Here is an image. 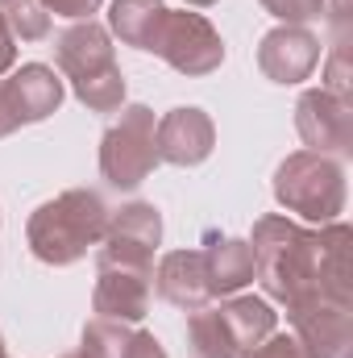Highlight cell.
Segmentation results:
<instances>
[{"mask_svg": "<svg viewBox=\"0 0 353 358\" xmlns=\"http://www.w3.org/2000/svg\"><path fill=\"white\" fill-rule=\"evenodd\" d=\"M350 225L329 221L320 229H303L291 217L254 221V279L270 300L295 308L308 300H350Z\"/></svg>", "mask_w": 353, "mask_h": 358, "instance_id": "6da1fadb", "label": "cell"}, {"mask_svg": "<svg viewBox=\"0 0 353 358\" xmlns=\"http://www.w3.org/2000/svg\"><path fill=\"white\" fill-rule=\"evenodd\" d=\"M104 229H108V204L88 187H67L29 213L25 242H29L38 263L71 267L91 246L104 242Z\"/></svg>", "mask_w": 353, "mask_h": 358, "instance_id": "7a4b0ae2", "label": "cell"}, {"mask_svg": "<svg viewBox=\"0 0 353 358\" xmlns=\"http://www.w3.org/2000/svg\"><path fill=\"white\" fill-rule=\"evenodd\" d=\"M54 59L63 76L71 80V92L84 108L117 113L125 104V71L117 67V46L104 25L75 21L71 29H63L54 42Z\"/></svg>", "mask_w": 353, "mask_h": 358, "instance_id": "3957f363", "label": "cell"}, {"mask_svg": "<svg viewBox=\"0 0 353 358\" xmlns=\"http://www.w3.org/2000/svg\"><path fill=\"white\" fill-rule=\"evenodd\" d=\"M278 313L262 296H229L225 304H204L187 317V346L195 358H237L266 342Z\"/></svg>", "mask_w": 353, "mask_h": 358, "instance_id": "277c9868", "label": "cell"}, {"mask_svg": "<svg viewBox=\"0 0 353 358\" xmlns=\"http://www.w3.org/2000/svg\"><path fill=\"white\" fill-rule=\"evenodd\" d=\"M345 196H350V187H345L341 159H329L316 150H295L274 167V200L312 225L341 221Z\"/></svg>", "mask_w": 353, "mask_h": 358, "instance_id": "5b68a950", "label": "cell"}, {"mask_svg": "<svg viewBox=\"0 0 353 358\" xmlns=\"http://www.w3.org/2000/svg\"><path fill=\"white\" fill-rule=\"evenodd\" d=\"M158 121L146 104H125L121 117L100 138V176L121 192H133L158 167Z\"/></svg>", "mask_w": 353, "mask_h": 358, "instance_id": "8992f818", "label": "cell"}, {"mask_svg": "<svg viewBox=\"0 0 353 358\" xmlns=\"http://www.w3.org/2000/svg\"><path fill=\"white\" fill-rule=\"evenodd\" d=\"M150 55H158L163 63H171L179 76L200 80V76L220 71V63H225V42H220V34L212 29V21H208L204 13H187V8L175 13V8H167L163 29H158Z\"/></svg>", "mask_w": 353, "mask_h": 358, "instance_id": "52a82bcc", "label": "cell"}, {"mask_svg": "<svg viewBox=\"0 0 353 358\" xmlns=\"http://www.w3.org/2000/svg\"><path fill=\"white\" fill-rule=\"evenodd\" d=\"M158 246H163V213L150 200H133V204H121L117 213H108V229H104V242H100V263L150 271Z\"/></svg>", "mask_w": 353, "mask_h": 358, "instance_id": "ba28073f", "label": "cell"}, {"mask_svg": "<svg viewBox=\"0 0 353 358\" xmlns=\"http://www.w3.org/2000/svg\"><path fill=\"white\" fill-rule=\"evenodd\" d=\"M295 129L308 150L345 159L353 155V100L329 88H308L295 104Z\"/></svg>", "mask_w": 353, "mask_h": 358, "instance_id": "9c48e42d", "label": "cell"}, {"mask_svg": "<svg viewBox=\"0 0 353 358\" xmlns=\"http://www.w3.org/2000/svg\"><path fill=\"white\" fill-rule=\"evenodd\" d=\"M324 46L308 25H274L258 42V71L270 84H303L320 67Z\"/></svg>", "mask_w": 353, "mask_h": 358, "instance_id": "30bf717a", "label": "cell"}, {"mask_svg": "<svg viewBox=\"0 0 353 358\" xmlns=\"http://www.w3.org/2000/svg\"><path fill=\"white\" fill-rule=\"evenodd\" d=\"M287 321L312 358H345L353 342L350 300H308V304L287 308Z\"/></svg>", "mask_w": 353, "mask_h": 358, "instance_id": "8fae6325", "label": "cell"}, {"mask_svg": "<svg viewBox=\"0 0 353 358\" xmlns=\"http://www.w3.org/2000/svg\"><path fill=\"white\" fill-rule=\"evenodd\" d=\"M158 163H171V167H200L212 146H216V125L204 108L195 104H183V108H171L158 129Z\"/></svg>", "mask_w": 353, "mask_h": 358, "instance_id": "7c38bea8", "label": "cell"}, {"mask_svg": "<svg viewBox=\"0 0 353 358\" xmlns=\"http://www.w3.org/2000/svg\"><path fill=\"white\" fill-rule=\"evenodd\" d=\"M91 313L96 317H108V321L137 325L150 313V271L100 263V271H96V292H91Z\"/></svg>", "mask_w": 353, "mask_h": 358, "instance_id": "4fadbf2b", "label": "cell"}, {"mask_svg": "<svg viewBox=\"0 0 353 358\" xmlns=\"http://www.w3.org/2000/svg\"><path fill=\"white\" fill-rule=\"evenodd\" d=\"M4 84V100H8V113H13V121L17 125H38V121H46L50 113H59V104H63V80L54 76V67H46V63H25V67H17L8 80H0Z\"/></svg>", "mask_w": 353, "mask_h": 358, "instance_id": "5bb4252c", "label": "cell"}, {"mask_svg": "<svg viewBox=\"0 0 353 358\" xmlns=\"http://www.w3.org/2000/svg\"><path fill=\"white\" fill-rule=\"evenodd\" d=\"M154 283H158V296L167 304L183 308V313H195V308L212 304V287H208V271H204V250H195V246L163 255Z\"/></svg>", "mask_w": 353, "mask_h": 358, "instance_id": "9a60e30c", "label": "cell"}, {"mask_svg": "<svg viewBox=\"0 0 353 358\" xmlns=\"http://www.w3.org/2000/svg\"><path fill=\"white\" fill-rule=\"evenodd\" d=\"M204 271L212 300L216 296H237L246 283H254V250L246 238H225V234H204Z\"/></svg>", "mask_w": 353, "mask_h": 358, "instance_id": "2e32d148", "label": "cell"}, {"mask_svg": "<svg viewBox=\"0 0 353 358\" xmlns=\"http://www.w3.org/2000/svg\"><path fill=\"white\" fill-rule=\"evenodd\" d=\"M163 17H167L163 0H112L108 4V34H117L133 50H154Z\"/></svg>", "mask_w": 353, "mask_h": 358, "instance_id": "e0dca14e", "label": "cell"}, {"mask_svg": "<svg viewBox=\"0 0 353 358\" xmlns=\"http://www.w3.org/2000/svg\"><path fill=\"white\" fill-rule=\"evenodd\" d=\"M0 17L13 29L17 42H42L50 38V13L42 0H0Z\"/></svg>", "mask_w": 353, "mask_h": 358, "instance_id": "ac0fdd59", "label": "cell"}, {"mask_svg": "<svg viewBox=\"0 0 353 358\" xmlns=\"http://www.w3.org/2000/svg\"><path fill=\"white\" fill-rule=\"evenodd\" d=\"M129 325L125 321H108V317H96L84 325V346L80 355L84 358H121L125 355V342H129Z\"/></svg>", "mask_w": 353, "mask_h": 358, "instance_id": "d6986e66", "label": "cell"}, {"mask_svg": "<svg viewBox=\"0 0 353 358\" xmlns=\"http://www.w3.org/2000/svg\"><path fill=\"white\" fill-rule=\"evenodd\" d=\"M320 88L337 92V96H345L350 100L353 92V76H350V38H333V46H329V59H324V84Z\"/></svg>", "mask_w": 353, "mask_h": 358, "instance_id": "ffe728a7", "label": "cell"}, {"mask_svg": "<svg viewBox=\"0 0 353 358\" xmlns=\"http://www.w3.org/2000/svg\"><path fill=\"white\" fill-rule=\"evenodd\" d=\"M258 4L283 25H312L324 17V0H258Z\"/></svg>", "mask_w": 353, "mask_h": 358, "instance_id": "44dd1931", "label": "cell"}, {"mask_svg": "<svg viewBox=\"0 0 353 358\" xmlns=\"http://www.w3.org/2000/svg\"><path fill=\"white\" fill-rule=\"evenodd\" d=\"M237 358H312L303 346H299V338L295 334H270L266 342H258L254 350H246V355H237Z\"/></svg>", "mask_w": 353, "mask_h": 358, "instance_id": "7402d4cb", "label": "cell"}, {"mask_svg": "<svg viewBox=\"0 0 353 358\" xmlns=\"http://www.w3.org/2000/svg\"><path fill=\"white\" fill-rule=\"evenodd\" d=\"M46 13L54 17H71V21H91V13H100L104 0H42Z\"/></svg>", "mask_w": 353, "mask_h": 358, "instance_id": "603a6c76", "label": "cell"}, {"mask_svg": "<svg viewBox=\"0 0 353 358\" xmlns=\"http://www.w3.org/2000/svg\"><path fill=\"white\" fill-rule=\"evenodd\" d=\"M121 358H167V350H163V342H158L154 334L133 329V334H129V342H125V355H121Z\"/></svg>", "mask_w": 353, "mask_h": 358, "instance_id": "cb8c5ba5", "label": "cell"}, {"mask_svg": "<svg viewBox=\"0 0 353 358\" xmlns=\"http://www.w3.org/2000/svg\"><path fill=\"white\" fill-rule=\"evenodd\" d=\"M324 17L333 25V38H350V0H324Z\"/></svg>", "mask_w": 353, "mask_h": 358, "instance_id": "d4e9b609", "label": "cell"}, {"mask_svg": "<svg viewBox=\"0 0 353 358\" xmlns=\"http://www.w3.org/2000/svg\"><path fill=\"white\" fill-rule=\"evenodd\" d=\"M13 63H17V38H13V29H8L4 17H0V76L13 71Z\"/></svg>", "mask_w": 353, "mask_h": 358, "instance_id": "484cf974", "label": "cell"}, {"mask_svg": "<svg viewBox=\"0 0 353 358\" xmlns=\"http://www.w3.org/2000/svg\"><path fill=\"white\" fill-rule=\"evenodd\" d=\"M17 129V121H13V113H8V100H4V84H0V138H8Z\"/></svg>", "mask_w": 353, "mask_h": 358, "instance_id": "4316f807", "label": "cell"}, {"mask_svg": "<svg viewBox=\"0 0 353 358\" xmlns=\"http://www.w3.org/2000/svg\"><path fill=\"white\" fill-rule=\"evenodd\" d=\"M187 4H191V8H212L216 0H187Z\"/></svg>", "mask_w": 353, "mask_h": 358, "instance_id": "83f0119b", "label": "cell"}, {"mask_svg": "<svg viewBox=\"0 0 353 358\" xmlns=\"http://www.w3.org/2000/svg\"><path fill=\"white\" fill-rule=\"evenodd\" d=\"M0 358H8V346H4V338H0Z\"/></svg>", "mask_w": 353, "mask_h": 358, "instance_id": "f1b7e54d", "label": "cell"}, {"mask_svg": "<svg viewBox=\"0 0 353 358\" xmlns=\"http://www.w3.org/2000/svg\"><path fill=\"white\" fill-rule=\"evenodd\" d=\"M63 358H84V355H80V350H75V355H63Z\"/></svg>", "mask_w": 353, "mask_h": 358, "instance_id": "f546056e", "label": "cell"}]
</instances>
